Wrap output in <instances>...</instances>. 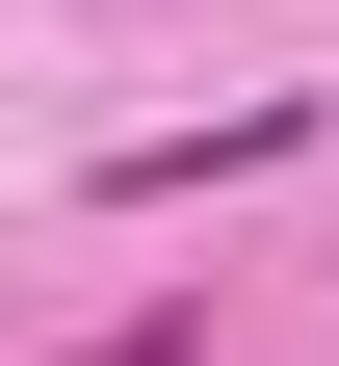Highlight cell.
Wrapping results in <instances>:
<instances>
[{
  "instance_id": "cell-1",
  "label": "cell",
  "mask_w": 339,
  "mask_h": 366,
  "mask_svg": "<svg viewBox=\"0 0 339 366\" xmlns=\"http://www.w3.org/2000/svg\"><path fill=\"white\" fill-rule=\"evenodd\" d=\"M79 366H209V314H131V340H79Z\"/></svg>"
}]
</instances>
